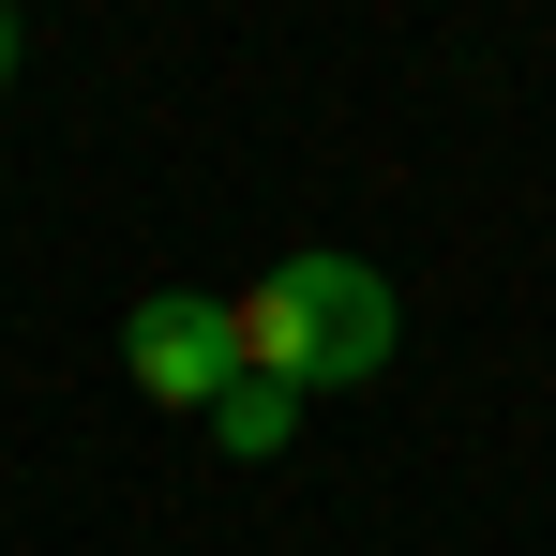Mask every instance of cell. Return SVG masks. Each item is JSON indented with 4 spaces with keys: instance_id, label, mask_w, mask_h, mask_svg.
Here are the masks:
<instances>
[{
    "instance_id": "4",
    "label": "cell",
    "mask_w": 556,
    "mask_h": 556,
    "mask_svg": "<svg viewBox=\"0 0 556 556\" xmlns=\"http://www.w3.org/2000/svg\"><path fill=\"white\" fill-rule=\"evenodd\" d=\"M0 91H15V15H0Z\"/></svg>"
},
{
    "instance_id": "1",
    "label": "cell",
    "mask_w": 556,
    "mask_h": 556,
    "mask_svg": "<svg viewBox=\"0 0 556 556\" xmlns=\"http://www.w3.org/2000/svg\"><path fill=\"white\" fill-rule=\"evenodd\" d=\"M226 331H241V376H271V391H362L391 376V271H362L346 241H301L271 256L256 301H226Z\"/></svg>"
},
{
    "instance_id": "3",
    "label": "cell",
    "mask_w": 556,
    "mask_h": 556,
    "mask_svg": "<svg viewBox=\"0 0 556 556\" xmlns=\"http://www.w3.org/2000/svg\"><path fill=\"white\" fill-rule=\"evenodd\" d=\"M286 437H301V391H271V376H226V406H211V452H241V466H271Z\"/></svg>"
},
{
    "instance_id": "2",
    "label": "cell",
    "mask_w": 556,
    "mask_h": 556,
    "mask_svg": "<svg viewBox=\"0 0 556 556\" xmlns=\"http://www.w3.org/2000/svg\"><path fill=\"white\" fill-rule=\"evenodd\" d=\"M121 362H136V391L151 406H226V376H241V331H226V301L211 286H151L136 316H121Z\"/></svg>"
}]
</instances>
